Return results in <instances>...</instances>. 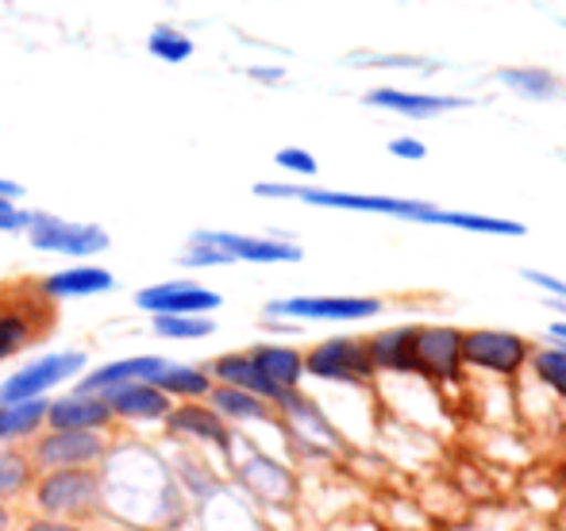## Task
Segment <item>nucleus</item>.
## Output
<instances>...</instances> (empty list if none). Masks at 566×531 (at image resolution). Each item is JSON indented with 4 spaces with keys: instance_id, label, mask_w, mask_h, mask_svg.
<instances>
[{
    "instance_id": "obj_1",
    "label": "nucleus",
    "mask_w": 566,
    "mask_h": 531,
    "mask_svg": "<svg viewBox=\"0 0 566 531\" xmlns=\"http://www.w3.org/2000/svg\"><path fill=\"white\" fill-rule=\"evenodd\" d=\"M262 201H301L313 209H339V212H370V216L412 220V224H443V209L428 201H409V197H381V193H343V189H305L282 185V181H259L251 189Z\"/></svg>"
},
{
    "instance_id": "obj_2",
    "label": "nucleus",
    "mask_w": 566,
    "mask_h": 531,
    "mask_svg": "<svg viewBox=\"0 0 566 531\" xmlns=\"http://www.w3.org/2000/svg\"><path fill=\"white\" fill-rule=\"evenodd\" d=\"M31 501H35L39 517L54 520H93L105 509V474L97 466H62V470L35 474L31 486Z\"/></svg>"
},
{
    "instance_id": "obj_3",
    "label": "nucleus",
    "mask_w": 566,
    "mask_h": 531,
    "mask_svg": "<svg viewBox=\"0 0 566 531\" xmlns=\"http://www.w3.org/2000/svg\"><path fill=\"white\" fill-rule=\"evenodd\" d=\"M54 323V300L43 297L39 282L23 289H0V362L23 354L31 343L51 331Z\"/></svg>"
},
{
    "instance_id": "obj_4",
    "label": "nucleus",
    "mask_w": 566,
    "mask_h": 531,
    "mask_svg": "<svg viewBox=\"0 0 566 531\" xmlns=\"http://www.w3.org/2000/svg\"><path fill=\"white\" fill-rule=\"evenodd\" d=\"M113 439L108 432H74V427H43L28 439V458L39 474L62 466H105Z\"/></svg>"
},
{
    "instance_id": "obj_5",
    "label": "nucleus",
    "mask_w": 566,
    "mask_h": 531,
    "mask_svg": "<svg viewBox=\"0 0 566 531\" xmlns=\"http://www.w3.org/2000/svg\"><path fill=\"white\" fill-rule=\"evenodd\" d=\"M28 243L35 251H43V255L93 258L113 247V235L101 224H85V220H62L51 216V212H31Z\"/></svg>"
},
{
    "instance_id": "obj_6",
    "label": "nucleus",
    "mask_w": 566,
    "mask_h": 531,
    "mask_svg": "<svg viewBox=\"0 0 566 531\" xmlns=\"http://www.w3.org/2000/svg\"><path fill=\"white\" fill-rule=\"evenodd\" d=\"M532 359V343L516 331H501V328H474L462 331V362L482 374H497V378H516Z\"/></svg>"
},
{
    "instance_id": "obj_7",
    "label": "nucleus",
    "mask_w": 566,
    "mask_h": 531,
    "mask_svg": "<svg viewBox=\"0 0 566 531\" xmlns=\"http://www.w3.org/2000/svg\"><path fill=\"white\" fill-rule=\"evenodd\" d=\"M305 374L339 385H370L378 370H374L370 351H366V339L332 336L316 343L313 351H305Z\"/></svg>"
},
{
    "instance_id": "obj_8",
    "label": "nucleus",
    "mask_w": 566,
    "mask_h": 531,
    "mask_svg": "<svg viewBox=\"0 0 566 531\" xmlns=\"http://www.w3.org/2000/svg\"><path fill=\"white\" fill-rule=\"evenodd\" d=\"M85 351H54V354H39L28 367H20L15 374L4 378L0 385V404L12 401H31V397H46L51 390L66 385L70 378L85 374Z\"/></svg>"
},
{
    "instance_id": "obj_9",
    "label": "nucleus",
    "mask_w": 566,
    "mask_h": 531,
    "mask_svg": "<svg viewBox=\"0 0 566 531\" xmlns=\"http://www.w3.org/2000/svg\"><path fill=\"white\" fill-rule=\"evenodd\" d=\"M462 331L451 323H424L412 336V374L428 382H459L462 378Z\"/></svg>"
},
{
    "instance_id": "obj_10",
    "label": "nucleus",
    "mask_w": 566,
    "mask_h": 531,
    "mask_svg": "<svg viewBox=\"0 0 566 531\" xmlns=\"http://www.w3.org/2000/svg\"><path fill=\"white\" fill-rule=\"evenodd\" d=\"M381 312L378 297H285L270 300L266 320H370Z\"/></svg>"
},
{
    "instance_id": "obj_11",
    "label": "nucleus",
    "mask_w": 566,
    "mask_h": 531,
    "mask_svg": "<svg viewBox=\"0 0 566 531\" xmlns=\"http://www.w3.org/2000/svg\"><path fill=\"white\" fill-rule=\"evenodd\" d=\"M197 243H209V247L224 251L231 263H301L305 251L290 240H277V235H239V232H193Z\"/></svg>"
},
{
    "instance_id": "obj_12",
    "label": "nucleus",
    "mask_w": 566,
    "mask_h": 531,
    "mask_svg": "<svg viewBox=\"0 0 566 531\" xmlns=\"http://www.w3.org/2000/svg\"><path fill=\"white\" fill-rule=\"evenodd\" d=\"M135 305L150 316H166V312L209 316V312H217L224 300H220V293L205 289V285H197V282H158L135 293Z\"/></svg>"
},
{
    "instance_id": "obj_13",
    "label": "nucleus",
    "mask_w": 566,
    "mask_h": 531,
    "mask_svg": "<svg viewBox=\"0 0 566 531\" xmlns=\"http://www.w3.org/2000/svg\"><path fill=\"white\" fill-rule=\"evenodd\" d=\"M366 105L381 108V113L405 116V120H436V116L462 113L474 100L470 97H443V93H412V89H394V85H378L366 93Z\"/></svg>"
},
{
    "instance_id": "obj_14",
    "label": "nucleus",
    "mask_w": 566,
    "mask_h": 531,
    "mask_svg": "<svg viewBox=\"0 0 566 531\" xmlns=\"http://www.w3.org/2000/svg\"><path fill=\"white\" fill-rule=\"evenodd\" d=\"M166 435L174 439H189V443H212L228 455L231 450V427L228 420L212 408L209 401H178L166 412Z\"/></svg>"
},
{
    "instance_id": "obj_15",
    "label": "nucleus",
    "mask_w": 566,
    "mask_h": 531,
    "mask_svg": "<svg viewBox=\"0 0 566 531\" xmlns=\"http://www.w3.org/2000/svg\"><path fill=\"white\" fill-rule=\"evenodd\" d=\"M46 427H74V432H113L116 416L101 393H66L46 401Z\"/></svg>"
},
{
    "instance_id": "obj_16",
    "label": "nucleus",
    "mask_w": 566,
    "mask_h": 531,
    "mask_svg": "<svg viewBox=\"0 0 566 531\" xmlns=\"http://www.w3.org/2000/svg\"><path fill=\"white\" fill-rule=\"evenodd\" d=\"M116 424H163L174 408V397H166L155 382H127L105 393Z\"/></svg>"
},
{
    "instance_id": "obj_17",
    "label": "nucleus",
    "mask_w": 566,
    "mask_h": 531,
    "mask_svg": "<svg viewBox=\"0 0 566 531\" xmlns=\"http://www.w3.org/2000/svg\"><path fill=\"white\" fill-rule=\"evenodd\" d=\"M163 370H166V359H158V354H132V359L105 362V367H97L93 374H85L82 382H77V390H82V393H101V397H105V393L116 390V385L155 382Z\"/></svg>"
},
{
    "instance_id": "obj_18",
    "label": "nucleus",
    "mask_w": 566,
    "mask_h": 531,
    "mask_svg": "<svg viewBox=\"0 0 566 531\" xmlns=\"http://www.w3.org/2000/svg\"><path fill=\"white\" fill-rule=\"evenodd\" d=\"M39 289L51 300H77V297H97V293H113L116 277L105 266H66L59 274H46L39 282Z\"/></svg>"
},
{
    "instance_id": "obj_19",
    "label": "nucleus",
    "mask_w": 566,
    "mask_h": 531,
    "mask_svg": "<svg viewBox=\"0 0 566 531\" xmlns=\"http://www.w3.org/2000/svg\"><path fill=\"white\" fill-rule=\"evenodd\" d=\"M209 374L217 385H235V390H247V393H254V397H262L270 404L282 401V390L266 382V374L254 367V359L247 351H228V354H220V359H212Z\"/></svg>"
},
{
    "instance_id": "obj_20",
    "label": "nucleus",
    "mask_w": 566,
    "mask_h": 531,
    "mask_svg": "<svg viewBox=\"0 0 566 531\" xmlns=\"http://www.w3.org/2000/svg\"><path fill=\"white\" fill-rule=\"evenodd\" d=\"M412 336H417L412 323L381 328L374 336H366V351H370L374 370H381V374H412Z\"/></svg>"
},
{
    "instance_id": "obj_21",
    "label": "nucleus",
    "mask_w": 566,
    "mask_h": 531,
    "mask_svg": "<svg viewBox=\"0 0 566 531\" xmlns=\"http://www.w3.org/2000/svg\"><path fill=\"white\" fill-rule=\"evenodd\" d=\"M254 359V367L266 374L270 385H277L282 393L301 390V378H305V354L297 347H285V343H254L247 351Z\"/></svg>"
},
{
    "instance_id": "obj_22",
    "label": "nucleus",
    "mask_w": 566,
    "mask_h": 531,
    "mask_svg": "<svg viewBox=\"0 0 566 531\" xmlns=\"http://www.w3.org/2000/svg\"><path fill=\"white\" fill-rule=\"evenodd\" d=\"M205 401H209L228 424H266V420H277L274 404L254 397V393H247V390H235V385H212Z\"/></svg>"
},
{
    "instance_id": "obj_23",
    "label": "nucleus",
    "mask_w": 566,
    "mask_h": 531,
    "mask_svg": "<svg viewBox=\"0 0 566 531\" xmlns=\"http://www.w3.org/2000/svg\"><path fill=\"white\" fill-rule=\"evenodd\" d=\"M46 401L51 397H31L0 404V447L4 443H28L46 427Z\"/></svg>"
},
{
    "instance_id": "obj_24",
    "label": "nucleus",
    "mask_w": 566,
    "mask_h": 531,
    "mask_svg": "<svg viewBox=\"0 0 566 531\" xmlns=\"http://www.w3.org/2000/svg\"><path fill=\"white\" fill-rule=\"evenodd\" d=\"M35 466L28 458V447H15V443H4L0 447V501H20V497L31 493L35 486Z\"/></svg>"
},
{
    "instance_id": "obj_25",
    "label": "nucleus",
    "mask_w": 566,
    "mask_h": 531,
    "mask_svg": "<svg viewBox=\"0 0 566 531\" xmlns=\"http://www.w3.org/2000/svg\"><path fill=\"white\" fill-rule=\"evenodd\" d=\"M493 77H497V85L513 89L524 100H552L559 93V77L544 66H501Z\"/></svg>"
},
{
    "instance_id": "obj_26",
    "label": "nucleus",
    "mask_w": 566,
    "mask_h": 531,
    "mask_svg": "<svg viewBox=\"0 0 566 531\" xmlns=\"http://www.w3.org/2000/svg\"><path fill=\"white\" fill-rule=\"evenodd\" d=\"M155 385L174 401H205L217 382H212L209 367H174V362H166V370L155 378Z\"/></svg>"
},
{
    "instance_id": "obj_27",
    "label": "nucleus",
    "mask_w": 566,
    "mask_h": 531,
    "mask_svg": "<svg viewBox=\"0 0 566 531\" xmlns=\"http://www.w3.org/2000/svg\"><path fill=\"white\" fill-rule=\"evenodd\" d=\"M147 51L155 54L158 62H166V66H181V62L193 59V39L186 35V31L170 28V23H158L155 31L147 35Z\"/></svg>"
},
{
    "instance_id": "obj_28",
    "label": "nucleus",
    "mask_w": 566,
    "mask_h": 531,
    "mask_svg": "<svg viewBox=\"0 0 566 531\" xmlns=\"http://www.w3.org/2000/svg\"><path fill=\"white\" fill-rule=\"evenodd\" d=\"M443 227H459V232H478V235H513L521 240L528 227L521 220H501V216H482V212H443Z\"/></svg>"
},
{
    "instance_id": "obj_29",
    "label": "nucleus",
    "mask_w": 566,
    "mask_h": 531,
    "mask_svg": "<svg viewBox=\"0 0 566 531\" xmlns=\"http://www.w3.org/2000/svg\"><path fill=\"white\" fill-rule=\"evenodd\" d=\"M532 374L566 401V343L563 347H532Z\"/></svg>"
},
{
    "instance_id": "obj_30",
    "label": "nucleus",
    "mask_w": 566,
    "mask_h": 531,
    "mask_svg": "<svg viewBox=\"0 0 566 531\" xmlns=\"http://www.w3.org/2000/svg\"><path fill=\"white\" fill-rule=\"evenodd\" d=\"M150 328H155V336L163 339H209L212 331H217V323H212V316H150Z\"/></svg>"
},
{
    "instance_id": "obj_31",
    "label": "nucleus",
    "mask_w": 566,
    "mask_h": 531,
    "mask_svg": "<svg viewBox=\"0 0 566 531\" xmlns=\"http://www.w3.org/2000/svg\"><path fill=\"white\" fill-rule=\"evenodd\" d=\"M274 162L282 166V170L297 173V178H316V170H321V162H316V158L308 155L305 147H282L274 155Z\"/></svg>"
},
{
    "instance_id": "obj_32",
    "label": "nucleus",
    "mask_w": 566,
    "mask_h": 531,
    "mask_svg": "<svg viewBox=\"0 0 566 531\" xmlns=\"http://www.w3.org/2000/svg\"><path fill=\"white\" fill-rule=\"evenodd\" d=\"M178 263H181V266H189V269H209V266H231V258L224 255V251L209 247V243H197V240H189L186 255H181Z\"/></svg>"
},
{
    "instance_id": "obj_33",
    "label": "nucleus",
    "mask_w": 566,
    "mask_h": 531,
    "mask_svg": "<svg viewBox=\"0 0 566 531\" xmlns=\"http://www.w3.org/2000/svg\"><path fill=\"white\" fill-rule=\"evenodd\" d=\"M389 155L405 158V162H420V158H428V147L412 135H397V139H389Z\"/></svg>"
},
{
    "instance_id": "obj_34",
    "label": "nucleus",
    "mask_w": 566,
    "mask_h": 531,
    "mask_svg": "<svg viewBox=\"0 0 566 531\" xmlns=\"http://www.w3.org/2000/svg\"><path fill=\"white\" fill-rule=\"evenodd\" d=\"M524 282H532L536 289H544V293H552V297H559L566 300V282L563 277H555V274H544V269H524Z\"/></svg>"
},
{
    "instance_id": "obj_35",
    "label": "nucleus",
    "mask_w": 566,
    "mask_h": 531,
    "mask_svg": "<svg viewBox=\"0 0 566 531\" xmlns=\"http://www.w3.org/2000/svg\"><path fill=\"white\" fill-rule=\"evenodd\" d=\"M28 224H31V212L15 209V204H8V209L0 212V232H4V235H12V232H28Z\"/></svg>"
},
{
    "instance_id": "obj_36",
    "label": "nucleus",
    "mask_w": 566,
    "mask_h": 531,
    "mask_svg": "<svg viewBox=\"0 0 566 531\" xmlns=\"http://www.w3.org/2000/svg\"><path fill=\"white\" fill-rule=\"evenodd\" d=\"M23 531H82V524H74V520H54V517H35L23 524Z\"/></svg>"
},
{
    "instance_id": "obj_37",
    "label": "nucleus",
    "mask_w": 566,
    "mask_h": 531,
    "mask_svg": "<svg viewBox=\"0 0 566 531\" xmlns=\"http://www.w3.org/2000/svg\"><path fill=\"white\" fill-rule=\"evenodd\" d=\"M370 70H436L417 59H370Z\"/></svg>"
},
{
    "instance_id": "obj_38",
    "label": "nucleus",
    "mask_w": 566,
    "mask_h": 531,
    "mask_svg": "<svg viewBox=\"0 0 566 531\" xmlns=\"http://www.w3.org/2000/svg\"><path fill=\"white\" fill-rule=\"evenodd\" d=\"M247 77H251V82H262V85H277V82H285V70L282 66H251L247 70Z\"/></svg>"
},
{
    "instance_id": "obj_39",
    "label": "nucleus",
    "mask_w": 566,
    "mask_h": 531,
    "mask_svg": "<svg viewBox=\"0 0 566 531\" xmlns=\"http://www.w3.org/2000/svg\"><path fill=\"white\" fill-rule=\"evenodd\" d=\"M0 197H8V201H20V197H23V185H20V181L0 178Z\"/></svg>"
},
{
    "instance_id": "obj_40",
    "label": "nucleus",
    "mask_w": 566,
    "mask_h": 531,
    "mask_svg": "<svg viewBox=\"0 0 566 531\" xmlns=\"http://www.w3.org/2000/svg\"><path fill=\"white\" fill-rule=\"evenodd\" d=\"M15 528V509L8 501H0V531H12Z\"/></svg>"
},
{
    "instance_id": "obj_41",
    "label": "nucleus",
    "mask_w": 566,
    "mask_h": 531,
    "mask_svg": "<svg viewBox=\"0 0 566 531\" xmlns=\"http://www.w3.org/2000/svg\"><path fill=\"white\" fill-rule=\"evenodd\" d=\"M552 339H559V343H566V320L552 323Z\"/></svg>"
},
{
    "instance_id": "obj_42",
    "label": "nucleus",
    "mask_w": 566,
    "mask_h": 531,
    "mask_svg": "<svg viewBox=\"0 0 566 531\" xmlns=\"http://www.w3.org/2000/svg\"><path fill=\"white\" fill-rule=\"evenodd\" d=\"M547 308H555V312H563V320H566V300L552 297V300H547Z\"/></svg>"
},
{
    "instance_id": "obj_43",
    "label": "nucleus",
    "mask_w": 566,
    "mask_h": 531,
    "mask_svg": "<svg viewBox=\"0 0 566 531\" xmlns=\"http://www.w3.org/2000/svg\"><path fill=\"white\" fill-rule=\"evenodd\" d=\"M8 204H15V201H8V197H0V212H4V209H8Z\"/></svg>"
}]
</instances>
